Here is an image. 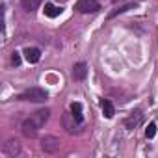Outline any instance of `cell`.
I'll list each match as a JSON object with an SVG mask.
<instances>
[{
    "mask_svg": "<svg viewBox=\"0 0 158 158\" xmlns=\"http://www.w3.org/2000/svg\"><path fill=\"white\" fill-rule=\"evenodd\" d=\"M21 101H30V102H45L48 99V93L43 88H28L19 95Z\"/></svg>",
    "mask_w": 158,
    "mask_h": 158,
    "instance_id": "6da1fadb",
    "label": "cell"
},
{
    "mask_svg": "<svg viewBox=\"0 0 158 158\" xmlns=\"http://www.w3.org/2000/svg\"><path fill=\"white\" fill-rule=\"evenodd\" d=\"M60 138H56V136H43L41 138V149L47 152V154H54V152H58L60 151Z\"/></svg>",
    "mask_w": 158,
    "mask_h": 158,
    "instance_id": "7a4b0ae2",
    "label": "cell"
},
{
    "mask_svg": "<svg viewBox=\"0 0 158 158\" xmlns=\"http://www.w3.org/2000/svg\"><path fill=\"white\" fill-rule=\"evenodd\" d=\"M39 125L35 123V119L30 115V117H26L23 123H21V132L26 136V138H35L37 136V132H39Z\"/></svg>",
    "mask_w": 158,
    "mask_h": 158,
    "instance_id": "3957f363",
    "label": "cell"
},
{
    "mask_svg": "<svg viewBox=\"0 0 158 158\" xmlns=\"http://www.w3.org/2000/svg\"><path fill=\"white\" fill-rule=\"evenodd\" d=\"M76 10L80 13H95L101 10V4H99V0H78Z\"/></svg>",
    "mask_w": 158,
    "mask_h": 158,
    "instance_id": "277c9868",
    "label": "cell"
},
{
    "mask_svg": "<svg viewBox=\"0 0 158 158\" xmlns=\"http://www.w3.org/2000/svg\"><path fill=\"white\" fill-rule=\"evenodd\" d=\"M141 123H143V112H141V110H134V112H130V115L125 119V128L134 130V128H138Z\"/></svg>",
    "mask_w": 158,
    "mask_h": 158,
    "instance_id": "5b68a950",
    "label": "cell"
},
{
    "mask_svg": "<svg viewBox=\"0 0 158 158\" xmlns=\"http://www.w3.org/2000/svg\"><path fill=\"white\" fill-rule=\"evenodd\" d=\"M63 127L67 128V132L69 134H74V132H78V127H82L80 123H78L76 119H74V115L73 114H63Z\"/></svg>",
    "mask_w": 158,
    "mask_h": 158,
    "instance_id": "8992f818",
    "label": "cell"
},
{
    "mask_svg": "<svg viewBox=\"0 0 158 158\" xmlns=\"http://www.w3.org/2000/svg\"><path fill=\"white\" fill-rule=\"evenodd\" d=\"M21 151H23V149H21V143H19L17 139H10V141L4 143V152H6L8 156H11V158L19 156Z\"/></svg>",
    "mask_w": 158,
    "mask_h": 158,
    "instance_id": "52a82bcc",
    "label": "cell"
},
{
    "mask_svg": "<svg viewBox=\"0 0 158 158\" xmlns=\"http://www.w3.org/2000/svg\"><path fill=\"white\" fill-rule=\"evenodd\" d=\"M88 76V65L84 63V61H78L74 67H73V78L74 80H84V78Z\"/></svg>",
    "mask_w": 158,
    "mask_h": 158,
    "instance_id": "ba28073f",
    "label": "cell"
},
{
    "mask_svg": "<svg viewBox=\"0 0 158 158\" xmlns=\"http://www.w3.org/2000/svg\"><path fill=\"white\" fill-rule=\"evenodd\" d=\"M24 58L28 63H37L41 60V50L37 47H28V48H24Z\"/></svg>",
    "mask_w": 158,
    "mask_h": 158,
    "instance_id": "9c48e42d",
    "label": "cell"
},
{
    "mask_svg": "<svg viewBox=\"0 0 158 158\" xmlns=\"http://www.w3.org/2000/svg\"><path fill=\"white\" fill-rule=\"evenodd\" d=\"M32 117L35 119V123H37L39 127H43V125L48 121V117H50V110H48V108H41V110L34 112V115H32Z\"/></svg>",
    "mask_w": 158,
    "mask_h": 158,
    "instance_id": "30bf717a",
    "label": "cell"
},
{
    "mask_svg": "<svg viewBox=\"0 0 158 158\" xmlns=\"http://www.w3.org/2000/svg\"><path fill=\"white\" fill-rule=\"evenodd\" d=\"M101 108H102V112H104V117H106V119H112V117H114L115 108H114V104H112V101H110V99H102V101H101Z\"/></svg>",
    "mask_w": 158,
    "mask_h": 158,
    "instance_id": "8fae6325",
    "label": "cell"
},
{
    "mask_svg": "<svg viewBox=\"0 0 158 158\" xmlns=\"http://www.w3.org/2000/svg\"><path fill=\"white\" fill-rule=\"evenodd\" d=\"M71 114L74 115V119L78 121V123H84V115H82V104L80 102H73L71 104Z\"/></svg>",
    "mask_w": 158,
    "mask_h": 158,
    "instance_id": "7c38bea8",
    "label": "cell"
},
{
    "mask_svg": "<svg viewBox=\"0 0 158 158\" xmlns=\"http://www.w3.org/2000/svg\"><path fill=\"white\" fill-rule=\"evenodd\" d=\"M60 13H61V8H58V6H54V4H45V15H47V17L56 19Z\"/></svg>",
    "mask_w": 158,
    "mask_h": 158,
    "instance_id": "4fadbf2b",
    "label": "cell"
},
{
    "mask_svg": "<svg viewBox=\"0 0 158 158\" xmlns=\"http://www.w3.org/2000/svg\"><path fill=\"white\" fill-rule=\"evenodd\" d=\"M41 4V0H21V6L26 10V11H35Z\"/></svg>",
    "mask_w": 158,
    "mask_h": 158,
    "instance_id": "5bb4252c",
    "label": "cell"
},
{
    "mask_svg": "<svg viewBox=\"0 0 158 158\" xmlns=\"http://www.w3.org/2000/svg\"><path fill=\"white\" fill-rule=\"evenodd\" d=\"M134 6H136V4H127V6H121L119 10H114V11H112V13L108 15V19H114L115 15H119V13H125V11H128V10H132Z\"/></svg>",
    "mask_w": 158,
    "mask_h": 158,
    "instance_id": "9a60e30c",
    "label": "cell"
},
{
    "mask_svg": "<svg viewBox=\"0 0 158 158\" xmlns=\"http://www.w3.org/2000/svg\"><path fill=\"white\" fill-rule=\"evenodd\" d=\"M154 134H156V123H149V127L145 128V136L151 139V138H154Z\"/></svg>",
    "mask_w": 158,
    "mask_h": 158,
    "instance_id": "2e32d148",
    "label": "cell"
},
{
    "mask_svg": "<svg viewBox=\"0 0 158 158\" xmlns=\"http://www.w3.org/2000/svg\"><path fill=\"white\" fill-rule=\"evenodd\" d=\"M11 61H13L15 67L21 65V54H19V52H13V54H11Z\"/></svg>",
    "mask_w": 158,
    "mask_h": 158,
    "instance_id": "e0dca14e",
    "label": "cell"
},
{
    "mask_svg": "<svg viewBox=\"0 0 158 158\" xmlns=\"http://www.w3.org/2000/svg\"><path fill=\"white\" fill-rule=\"evenodd\" d=\"M112 2H119V0H112Z\"/></svg>",
    "mask_w": 158,
    "mask_h": 158,
    "instance_id": "ac0fdd59",
    "label": "cell"
}]
</instances>
